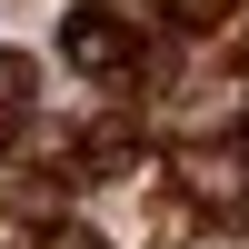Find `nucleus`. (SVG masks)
I'll return each instance as SVG.
<instances>
[{"label":"nucleus","instance_id":"3","mask_svg":"<svg viewBox=\"0 0 249 249\" xmlns=\"http://www.w3.org/2000/svg\"><path fill=\"white\" fill-rule=\"evenodd\" d=\"M130 160H140V140H130V130H100V140H70V170H80V179H120Z\"/></svg>","mask_w":249,"mask_h":249},{"label":"nucleus","instance_id":"2","mask_svg":"<svg viewBox=\"0 0 249 249\" xmlns=\"http://www.w3.org/2000/svg\"><path fill=\"white\" fill-rule=\"evenodd\" d=\"M170 170H179V190H190V210H199V199H219L230 219H249V150H219V140H190V150H179Z\"/></svg>","mask_w":249,"mask_h":249},{"label":"nucleus","instance_id":"5","mask_svg":"<svg viewBox=\"0 0 249 249\" xmlns=\"http://www.w3.org/2000/svg\"><path fill=\"white\" fill-rule=\"evenodd\" d=\"M160 10H170V30H219L239 0H160Z\"/></svg>","mask_w":249,"mask_h":249},{"label":"nucleus","instance_id":"6","mask_svg":"<svg viewBox=\"0 0 249 249\" xmlns=\"http://www.w3.org/2000/svg\"><path fill=\"white\" fill-rule=\"evenodd\" d=\"M190 230H199V219H190V199H160V219H150V239H160V249H179Z\"/></svg>","mask_w":249,"mask_h":249},{"label":"nucleus","instance_id":"1","mask_svg":"<svg viewBox=\"0 0 249 249\" xmlns=\"http://www.w3.org/2000/svg\"><path fill=\"white\" fill-rule=\"evenodd\" d=\"M60 60H70L80 80H130L140 70V60H130V20L100 10V0H80V10L60 20Z\"/></svg>","mask_w":249,"mask_h":249},{"label":"nucleus","instance_id":"4","mask_svg":"<svg viewBox=\"0 0 249 249\" xmlns=\"http://www.w3.org/2000/svg\"><path fill=\"white\" fill-rule=\"evenodd\" d=\"M30 90H40L30 50H0V120H10V110H30Z\"/></svg>","mask_w":249,"mask_h":249},{"label":"nucleus","instance_id":"7","mask_svg":"<svg viewBox=\"0 0 249 249\" xmlns=\"http://www.w3.org/2000/svg\"><path fill=\"white\" fill-rule=\"evenodd\" d=\"M40 249H110V239H100L90 219H50V230H40Z\"/></svg>","mask_w":249,"mask_h":249}]
</instances>
